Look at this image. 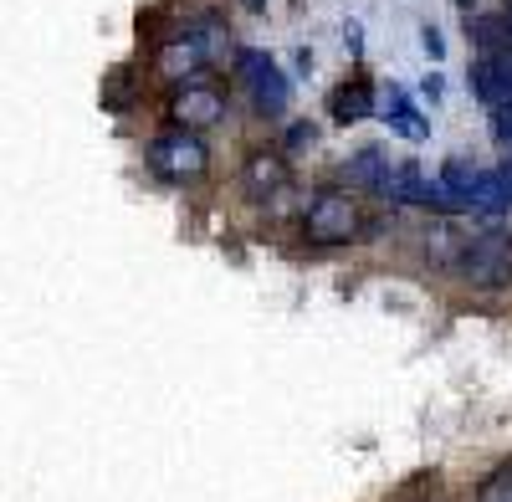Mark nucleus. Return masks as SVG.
Wrapping results in <instances>:
<instances>
[{
    "mask_svg": "<svg viewBox=\"0 0 512 502\" xmlns=\"http://www.w3.org/2000/svg\"><path fill=\"white\" fill-rule=\"evenodd\" d=\"M472 93L487 103V113L512 108V47L477 57V67H472Z\"/></svg>",
    "mask_w": 512,
    "mask_h": 502,
    "instance_id": "7",
    "label": "nucleus"
},
{
    "mask_svg": "<svg viewBox=\"0 0 512 502\" xmlns=\"http://www.w3.org/2000/svg\"><path fill=\"white\" fill-rule=\"evenodd\" d=\"M144 159H149V170H154L164 185H195V180H205V170H210V149H205V139L190 134V129H164V134H154Z\"/></svg>",
    "mask_w": 512,
    "mask_h": 502,
    "instance_id": "3",
    "label": "nucleus"
},
{
    "mask_svg": "<svg viewBox=\"0 0 512 502\" xmlns=\"http://www.w3.org/2000/svg\"><path fill=\"white\" fill-rule=\"evenodd\" d=\"M226 118V93L216 82H180L175 98H169V129H190L205 134Z\"/></svg>",
    "mask_w": 512,
    "mask_h": 502,
    "instance_id": "5",
    "label": "nucleus"
},
{
    "mask_svg": "<svg viewBox=\"0 0 512 502\" xmlns=\"http://www.w3.org/2000/svg\"><path fill=\"white\" fill-rule=\"evenodd\" d=\"M241 6H246L251 16H262V11H267V0H241Z\"/></svg>",
    "mask_w": 512,
    "mask_h": 502,
    "instance_id": "17",
    "label": "nucleus"
},
{
    "mask_svg": "<svg viewBox=\"0 0 512 502\" xmlns=\"http://www.w3.org/2000/svg\"><path fill=\"white\" fill-rule=\"evenodd\" d=\"M328 113H333V123H359V118H369L374 113V82L369 77H349V82H338L333 88V98H328Z\"/></svg>",
    "mask_w": 512,
    "mask_h": 502,
    "instance_id": "9",
    "label": "nucleus"
},
{
    "mask_svg": "<svg viewBox=\"0 0 512 502\" xmlns=\"http://www.w3.org/2000/svg\"><path fill=\"white\" fill-rule=\"evenodd\" d=\"M379 231V221L364 216L359 195L349 190H318L303 211V236L313 246H349V241H369Z\"/></svg>",
    "mask_w": 512,
    "mask_h": 502,
    "instance_id": "1",
    "label": "nucleus"
},
{
    "mask_svg": "<svg viewBox=\"0 0 512 502\" xmlns=\"http://www.w3.org/2000/svg\"><path fill=\"white\" fill-rule=\"evenodd\" d=\"M241 190H246V200H256V205L282 200V195L292 190V159H287L282 149H272V144L246 149V159H241Z\"/></svg>",
    "mask_w": 512,
    "mask_h": 502,
    "instance_id": "6",
    "label": "nucleus"
},
{
    "mask_svg": "<svg viewBox=\"0 0 512 502\" xmlns=\"http://www.w3.org/2000/svg\"><path fill=\"white\" fill-rule=\"evenodd\" d=\"M456 282L466 287H477V292H502L512 287V231H477L472 241L461 246V257H456Z\"/></svg>",
    "mask_w": 512,
    "mask_h": 502,
    "instance_id": "2",
    "label": "nucleus"
},
{
    "mask_svg": "<svg viewBox=\"0 0 512 502\" xmlns=\"http://www.w3.org/2000/svg\"><path fill=\"white\" fill-rule=\"evenodd\" d=\"M344 41H349V47H354V52H359V47H364V36H359V26H354V21H349V26H344Z\"/></svg>",
    "mask_w": 512,
    "mask_h": 502,
    "instance_id": "16",
    "label": "nucleus"
},
{
    "mask_svg": "<svg viewBox=\"0 0 512 502\" xmlns=\"http://www.w3.org/2000/svg\"><path fill=\"white\" fill-rule=\"evenodd\" d=\"M379 118L390 123V129H395L400 139H415V144H420L425 134H431V123L420 118V108L410 103V93H405V88H390V93H384V113H379Z\"/></svg>",
    "mask_w": 512,
    "mask_h": 502,
    "instance_id": "10",
    "label": "nucleus"
},
{
    "mask_svg": "<svg viewBox=\"0 0 512 502\" xmlns=\"http://www.w3.org/2000/svg\"><path fill=\"white\" fill-rule=\"evenodd\" d=\"M384 170H390V154L384 149H359L349 164H344V175H349V185H359V190H379V180H384Z\"/></svg>",
    "mask_w": 512,
    "mask_h": 502,
    "instance_id": "12",
    "label": "nucleus"
},
{
    "mask_svg": "<svg viewBox=\"0 0 512 502\" xmlns=\"http://www.w3.org/2000/svg\"><path fill=\"white\" fill-rule=\"evenodd\" d=\"M420 190H425V175H420V164L415 159H390V170H384L379 180V200L384 205H420Z\"/></svg>",
    "mask_w": 512,
    "mask_h": 502,
    "instance_id": "8",
    "label": "nucleus"
},
{
    "mask_svg": "<svg viewBox=\"0 0 512 502\" xmlns=\"http://www.w3.org/2000/svg\"><path fill=\"white\" fill-rule=\"evenodd\" d=\"M236 72H241L246 93H251V108L262 113V118H282V113H287V103H292V82H287V72H282L267 52L241 47V52H236Z\"/></svg>",
    "mask_w": 512,
    "mask_h": 502,
    "instance_id": "4",
    "label": "nucleus"
},
{
    "mask_svg": "<svg viewBox=\"0 0 512 502\" xmlns=\"http://www.w3.org/2000/svg\"><path fill=\"white\" fill-rule=\"evenodd\" d=\"M420 47H425V52H431L436 62L446 57V41H441V31H436V26H425V31H420Z\"/></svg>",
    "mask_w": 512,
    "mask_h": 502,
    "instance_id": "15",
    "label": "nucleus"
},
{
    "mask_svg": "<svg viewBox=\"0 0 512 502\" xmlns=\"http://www.w3.org/2000/svg\"><path fill=\"white\" fill-rule=\"evenodd\" d=\"M466 241H472V236H461L451 221H436L431 231H425V262H431V267H441V272H451Z\"/></svg>",
    "mask_w": 512,
    "mask_h": 502,
    "instance_id": "11",
    "label": "nucleus"
},
{
    "mask_svg": "<svg viewBox=\"0 0 512 502\" xmlns=\"http://www.w3.org/2000/svg\"><path fill=\"white\" fill-rule=\"evenodd\" d=\"M507 11H512V0H507Z\"/></svg>",
    "mask_w": 512,
    "mask_h": 502,
    "instance_id": "19",
    "label": "nucleus"
},
{
    "mask_svg": "<svg viewBox=\"0 0 512 502\" xmlns=\"http://www.w3.org/2000/svg\"><path fill=\"white\" fill-rule=\"evenodd\" d=\"M477 502H512V456L477 482Z\"/></svg>",
    "mask_w": 512,
    "mask_h": 502,
    "instance_id": "13",
    "label": "nucleus"
},
{
    "mask_svg": "<svg viewBox=\"0 0 512 502\" xmlns=\"http://www.w3.org/2000/svg\"><path fill=\"white\" fill-rule=\"evenodd\" d=\"M456 6H461V11H472V0H456Z\"/></svg>",
    "mask_w": 512,
    "mask_h": 502,
    "instance_id": "18",
    "label": "nucleus"
},
{
    "mask_svg": "<svg viewBox=\"0 0 512 502\" xmlns=\"http://www.w3.org/2000/svg\"><path fill=\"white\" fill-rule=\"evenodd\" d=\"M313 144H318V129H313V123H292L282 154H292V149H313Z\"/></svg>",
    "mask_w": 512,
    "mask_h": 502,
    "instance_id": "14",
    "label": "nucleus"
}]
</instances>
